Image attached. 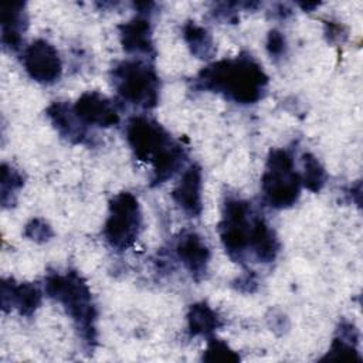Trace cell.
Here are the masks:
<instances>
[{"label":"cell","mask_w":363,"mask_h":363,"mask_svg":"<svg viewBox=\"0 0 363 363\" xmlns=\"http://www.w3.org/2000/svg\"><path fill=\"white\" fill-rule=\"evenodd\" d=\"M267 86L268 75L248 52L211 62L193 78L194 89L220 94L240 105H251L262 99Z\"/></svg>","instance_id":"1"},{"label":"cell","mask_w":363,"mask_h":363,"mask_svg":"<svg viewBox=\"0 0 363 363\" xmlns=\"http://www.w3.org/2000/svg\"><path fill=\"white\" fill-rule=\"evenodd\" d=\"M125 135L135 157L153 166L150 187L160 186L172 179L187 159L186 147L150 118L132 116L126 122Z\"/></svg>","instance_id":"2"},{"label":"cell","mask_w":363,"mask_h":363,"mask_svg":"<svg viewBox=\"0 0 363 363\" xmlns=\"http://www.w3.org/2000/svg\"><path fill=\"white\" fill-rule=\"evenodd\" d=\"M45 295L61 303L74 322L82 343L92 349L96 345L98 312L92 301L91 289L79 272L69 269L65 274L50 272L44 284Z\"/></svg>","instance_id":"3"},{"label":"cell","mask_w":363,"mask_h":363,"mask_svg":"<svg viewBox=\"0 0 363 363\" xmlns=\"http://www.w3.org/2000/svg\"><path fill=\"white\" fill-rule=\"evenodd\" d=\"M118 95L142 109H152L159 102L160 79L153 65L143 60H123L109 72Z\"/></svg>","instance_id":"4"},{"label":"cell","mask_w":363,"mask_h":363,"mask_svg":"<svg viewBox=\"0 0 363 363\" xmlns=\"http://www.w3.org/2000/svg\"><path fill=\"white\" fill-rule=\"evenodd\" d=\"M301 187V174L295 170L292 155L286 149H272L261 176L264 200L272 208H289L298 201Z\"/></svg>","instance_id":"5"},{"label":"cell","mask_w":363,"mask_h":363,"mask_svg":"<svg viewBox=\"0 0 363 363\" xmlns=\"http://www.w3.org/2000/svg\"><path fill=\"white\" fill-rule=\"evenodd\" d=\"M143 228V216L138 199L129 191L115 194L108 207L104 238L111 248L121 252L130 248Z\"/></svg>","instance_id":"6"},{"label":"cell","mask_w":363,"mask_h":363,"mask_svg":"<svg viewBox=\"0 0 363 363\" xmlns=\"http://www.w3.org/2000/svg\"><path fill=\"white\" fill-rule=\"evenodd\" d=\"M257 213H252L251 203L228 197L223 204L218 234L227 255L234 261L244 264L250 255V241Z\"/></svg>","instance_id":"7"},{"label":"cell","mask_w":363,"mask_h":363,"mask_svg":"<svg viewBox=\"0 0 363 363\" xmlns=\"http://www.w3.org/2000/svg\"><path fill=\"white\" fill-rule=\"evenodd\" d=\"M23 64L31 79L51 85L61 78L62 62L57 48L47 40H34L23 54Z\"/></svg>","instance_id":"8"},{"label":"cell","mask_w":363,"mask_h":363,"mask_svg":"<svg viewBox=\"0 0 363 363\" xmlns=\"http://www.w3.org/2000/svg\"><path fill=\"white\" fill-rule=\"evenodd\" d=\"M74 112L86 126L111 128L121 119L115 104L98 91L84 92L74 104Z\"/></svg>","instance_id":"9"},{"label":"cell","mask_w":363,"mask_h":363,"mask_svg":"<svg viewBox=\"0 0 363 363\" xmlns=\"http://www.w3.org/2000/svg\"><path fill=\"white\" fill-rule=\"evenodd\" d=\"M176 255L184 268L190 272L191 278L201 281L208 268L211 258L210 248L201 235L194 231H183L176 241Z\"/></svg>","instance_id":"10"},{"label":"cell","mask_w":363,"mask_h":363,"mask_svg":"<svg viewBox=\"0 0 363 363\" xmlns=\"http://www.w3.org/2000/svg\"><path fill=\"white\" fill-rule=\"evenodd\" d=\"M43 299L41 289L33 282H16L13 278L1 279V308L4 312L16 309L21 316L30 318Z\"/></svg>","instance_id":"11"},{"label":"cell","mask_w":363,"mask_h":363,"mask_svg":"<svg viewBox=\"0 0 363 363\" xmlns=\"http://www.w3.org/2000/svg\"><path fill=\"white\" fill-rule=\"evenodd\" d=\"M203 172L200 164H190L172 190L173 201L190 217H199L203 211Z\"/></svg>","instance_id":"12"},{"label":"cell","mask_w":363,"mask_h":363,"mask_svg":"<svg viewBox=\"0 0 363 363\" xmlns=\"http://www.w3.org/2000/svg\"><path fill=\"white\" fill-rule=\"evenodd\" d=\"M122 48L129 54H142L155 57V45L152 37L150 20L145 14H139L132 20L118 26Z\"/></svg>","instance_id":"13"},{"label":"cell","mask_w":363,"mask_h":363,"mask_svg":"<svg viewBox=\"0 0 363 363\" xmlns=\"http://www.w3.org/2000/svg\"><path fill=\"white\" fill-rule=\"evenodd\" d=\"M45 115L65 140L79 145L89 142V133L86 125H84L74 112V106L67 102L55 101L45 109Z\"/></svg>","instance_id":"14"},{"label":"cell","mask_w":363,"mask_h":363,"mask_svg":"<svg viewBox=\"0 0 363 363\" xmlns=\"http://www.w3.org/2000/svg\"><path fill=\"white\" fill-rule=\"evenodd\" d=\"M1 44L9 51H18L23 34L27 30L28 18L24 1H9L0 4Z\"/></svg>","instance_id":"15"},{"label":"cell","mask_w":363,"mask_h":363,"mask_svg":"<svg viewBox=\"0 0 363 363\" xmlns=\"http://www.w3.org/2000/svg\"><path fill=\"white\" fill-rule=\"evenodd\" d=\"M279 241L275 231L269 224L259 216H255L251 241H250V254L262 264H269L275 261L279 252Z\"/></svg>","instance_id":"16"},{"label":"cell","mask_w":363,"mask_h":363,"mask_svg":"<svg viewBox=\"0 0 363 363\" xmlns=\"http://www.w3.org/2000/svg\"><path fill=\"white\" fill-rule=\"evenodd\" d=\"M357 343L359 332L356 326L347 320H342L328 353L320 360H352L360 363L362 357L357 350Z\"/></svg>","instance_id":"17"},{"label":"cell","mask_w":363,"mask_h":363,"mask_svg":"<svg viewBox=\"0 0 363 363\" xmlns=\"http://www.w3.org/2000/svg\"><path fill=\"white\" fill-rule=\"evenodd\" d=\"M187 329L191 337L206 336L210 337L223 325L217 312L207 302H196L187 311Z\"/></svg>","instance_id":"18"},{"label":"cell","mask_w":363,"mask_h":363,"mask_svg":"<svg viewBox=\"0 0 363 363\" xmlns=\"http://www.w3.org/2000/svg\"><path fill=\"white\" fill-rule=\"evenodd\" d=\"M183 38L193 57L199 60H210L216 55V45L211 34L196 21H187L183 26Z\"/></svg>","instance_id":"19"},{"label":"cell","mask_w":363,"mask_h":363,"mask_svg":"<svg viewBox=\"0 0 363 363\" xmlns=\"http://www.w3.org/2000/svg\"><path fill=\"white\" fill-rule=\"evenodd\" d=\"M1 191H0V201L3 208H10L16 204L17 193L24 186V177L23 174L11 167L7 163L1 164Z\"/></svg>","instance_id":"20"},{"label":"cell","mask_w":363,"mask_h":363,"mask_svg":"<svg viewBox=\"0 0 363 363\" xmlns=\"http://www.w3.org/2000/svg\"><path fill=\"white\" fill-rule=\"evenodd\" d=\"M302 163H303V173L301 176L302 186H305L312 193L320 191L328 177L325 167L312 153H303Z\"/></svg>","instance_id":"21"},{"label":"cell","mask_w":363,"mask_h":363,"mask_svg":"<svg viewBox=\"0 0 363 363\" xmlns=\"http://www.w3.org/2000/svg\"><path fill=\"white\" fill-rule=\"evenodd\" d=\"M201 360L208 363H237L240 362V356L224 340L210 336L207 340V346L203 350Z\"/></svg>","instance_id":"22"},{"label":"cell","mask_w":363,"mask_h":363,"mask_svg":"<svg viewBox=\"0 0 363 363\" xmlns=\"http://www.w3.org/2000/svg\"><path fill=\"white\" fill-rule=\"evenodd\" d=\"M24 235L37 242V244H44V242H48L52 235H54V231L51 228V225L43 220V218H33L30 220L26 227H24Z\"/></svg>","instance_id":"23"},{"label":"cell","mask_w":363,"mask_h":363,"mask_svg":"<svg viewBox=\"0 0 363 363\" xmlns=\"http://www.w3.org/2000/svg\"><path fill=\"white\" fill-rule=\"evenodd\" d=\"M286 50V41L281 31L271 30L267 35V51L271 57L278 58L281 57Z\"/></svg>","instance_id":"24"},{"label":"cell","mask_w":363,"mask_h":363,"mask_svg":"<svg viewBox=\"0 0 363 363\" xmlns=\"http://www.w3.org/2000/svg\"><path fill=\"white\" fill-rule=\"evenodd\" d=\"M325 37H326L328 43H332V44H339L340 43L342 44L347 38V31L339 23L326 21L325 23Z\"/></svg>","instance_id":"25"},{"label":"cell","mask_w":363,"mask_h":363,"mask_svg":"<svg viewBox=\"0 0 363 363\" xmlns=\"http://www.w3.org/2000/svg\"><path fill=\"white\" fill-rule=\"evenodd\" d=\"M234 286L241 291V292H247V294H251L257 289L258 286V282H257V277L252 271H248L245 272L244 275H241L240 278H237L234 281Z\"/></svg>","instance_id":"26"},{"label":"cell","mask_w":363,"mask_h":363,"mask_svg":"<svg viewBox=\"0 0 363 363\" xmlns=\"http://www.w3.org/2000/svg\"><path fill=\"white\" fill-rule=\"evenodd\" d=\"M299 6H301V9L302 10H305V11H311V10H313L315 7H318L319 6V3H298Z\"/></svg>","instance_id":"27"}]
</instances>
